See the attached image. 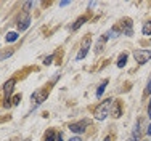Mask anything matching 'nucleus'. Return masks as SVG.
<instances>
[{
    "mask_svg": "<svg viewBox=\"0 0 151 141\" xmlns=\"http://www.w3.org/2000/svg\"><path fill=\"white\" fill-rule=\"evenodd\" d=\"M16 80L15 79H10L5 85H3V93H5V99H10V95L13 93V88H15Z\"/></svg>",
    "mask_w": 151,
    "mask_h": 141,
    "instance_id": "423d86ee",
    "label": "nucleus"
},
{
    "mask_svg": "<svg viewBox=\"0 0 151 141\" xmlns=\"http://www.w3.org/2000/svg\"><path fill=\"white\" fill-rule=\"evenodd\" d=\"M103 141H111V136H109V135H108V136H106V138H105V140H103Z\"/></svg>",
    "mask_w": 151,
    "mask_h": 141,
    "instance_id": "393cba45",
    "label": "nucleus"
},
{
    "mask_svg": "<svg viewBox=\"0 0 151 141\" xmlns=\"http://www.w3.org/2000/svg\"><path fill=\"white\" fill-rule=\"evenodd\" d=\"M87 125H90V120H81V122H74V124L69 125V130L73 133H77V135H81V133L85 132V128H87Z\"/></svg>",
    "mask_w": 151,
    "mask_h": 141,
    "instance_id": "7ed1b4c3",
    "label": "nucleus"
},
{
    "mask_svg": "<svg viewBox=\"0 0 151 141\" xmlns=\"http://www.w3.org/2000/svg\"><path fill=\"white\" fill-rule=\"evenodd\" d=\"M47 95H48V92H45V90H39V92H34L31 96L32 101H35V104H42L47 98Z\"/></svg>",
    "mask_w": 151,
    "mask_h": 141,
    "instance_id": "20e7f679",
    "label": "nucleus"
},
{
    "mask_svg": "<svg viewBox=\"0 0 151 141\" xmlns=\"http://www.w3.org/2000/svg\"><path fill=\"white\" fill-rule=\"evenodd\" d=\"M56 141H63V140H61V136H58V140H56Z\"/></svg>",
    "mask_w": 151,
    "mask_h": 141,
    "instance_id": "a878e982",
    "label": "nucleus"
},
{
    "mask_svg": "<svg viewBox=\"0 0 151 141\" xmlns=\"http://www.w3.org/2000/svg\"><path fill=\"white\" fill-rule=\"evenodd\" d=\"M125 63H127V53H122L119 59H117V67H124Z\"/></svg>",
    "mask_w": 151,
    "mask_h": 141,
    "instance_id": "f8f14e48",
    "label": "nucleus"
},
{
    "mask_svg": "<svg viewBox=\"0 0 151 141\" xmlns=\"http://www.w3.org/2000/svg\"><path fill=\"white\" fill-rule=\"evenodd\" d=\"M31 6H32V2H26V3H24V8H26V10H29Z\"/></svg>",
    "mask_w": 151,
    "mask_h": 141,
    "instance_id": "6ab92c4d",
    "label": "nucleus"
},
{
    "mask_svg": "<svg viewBox=\"0 0 151 141\" xmlns=\"http://www.w3.org/2000/svg\"><path fill=\"white\" fill-rule=\"evenodd\" d=\"M18 39H19V34H18V32H8V34L5 35V40L10 42V43H12V42H16Z\"/></svg>",
    "mask_w": 151,
    "mask_h": 141,
    "instance_id": "1a4fd4ad",
    "label": "nucleus"
},
{
    "mask_svg": "<svg viewBox=\"0 0 151 141\" xmlns=\"http://www.w3.org/2000/svg\"><path fill=\"white\" fill-rule=\"evenodd\" d=\"M134 58L138 64H145L150 61L151 58V50H143V48H137L134 50Z\"/></svg>",
    "mask_w": 151,
    "mask_h": 141,
    "instance_id": "f03ea898",
    "label": "nucleus"
},
{
    "mask_svg": "<svg viewBox=\"0 0 151 141\" xmlns=\"http://www.w3.org/2000/svg\"><path fill=\"white\" fill-rule=\"evenodd\" d=\"M90 37H87L85 39V42H84V45H82V48H81V52H79V55L76 56V59H84L85 56H87V53H88V48H90Z\"/></svg>",
    "mask_w": 151,
    "mask_h": 141,
    "instance_id": "39448f33",
    "label": "nucleus"
},
{
    "mask_svg": "<svg viewBox=\"0 0 151 141\" xmlns=\"http://www.w3.org/2000/svg\"><path fill=\"white\" fill-rule=\"evenodd\" d=\"M142 32H143L145 35H151V19H150V21H146V23L143 24Z\"/></svg>",
    "mask_w": 151,
    "mask_h": 141,
    "instance_id": "ddd939ff",
    "label": "nucleus"
},
{
    "mask_svg": "<svg viewBox=\"0 0 151 141\" xmlns=\"http://www.w3.org/2000/svg\"><path fill=\"white\" fill-rule=\"evenodd\" d=\"M106 87H108V80H103V82H101V85H100L98 88H96V96H98V98L103 95V93H105Z\"/></svg>",
    "mask_w": 151,
    "mask_h": 141,
    "instance_id": "9b49d317",
    "label": "nucleus"
},
{
    "mask_svg": "<svg viewBox=\"0 0 151 141\" xmlns=\"http://www.w3.org/2000/svg\"><path fill=\"white\" fill-rule=\"evenodd\" d=\"M87 23V16H81L79 19H76V23L71 26V31H77L79 27H82V24Z\"/></svg>",
    "mask_w": 151,
    "mask_h": 141,
    "instance_id": "6e6552de",
    "label": "nucleus"
},
{
    "mask_svg": "<svg viewBox=\"0 0 151 141\" xmlns=\"http://www.w3.org/2000/svg\"><path fill=\"white\" fill-rule=\"evenodd\" d=\"M58 140V135H56L53 130H48V132L45 133V141H56Z\"/></svg>",
    "mask_w": 151,
    "mask_h": 141,
    "instance_id": "9d476101",
    "label": "nucleus"
},
{
    "mask_svg": "<svg viewBox=\"0 0 151 141\" xmlns=\"http://www.w3.org/2000/svg\"><path fill=\"white\" fill-rule=\"evenodd\" d=\"M19 99H21V95H16V96H15V99H13V103L18 104V103H19Z\"/></svg>",
    "mask_w": 151,
    "mask_h": 141,
    "instance_id": "a211bd4d",
    "label": "nucleus"
},
{
    "mask_svg": "<svg viewBox=\"0 0 151 141\" xmlns=\"http://www.w3.org/2000/svg\"><path fill=\"white\" fill-rule=\"evenodd\" d=\"M148 117H151V99H150V106H148Z\"/></svg>",
    "mask_w": 151,
    "mask_h": 141,
    "instance_id": "412c9836",
    "label": "nucleus"
},
{
    "mask_svg": "<svg viewBox=\"0 0 151 141\" xmlns=\"http://www.w3.org/2000/svg\"><path fill=\"white\" fill-rule=\"evenodd\" d=\"M127 141H137V140H135V136H134V135H132V136H130V138H129Z\"/></svg>",
    "mask_w": 151,
    "mask_h": 141,
    "instance_id": "b1692460",
    "label": "nucleus"
},
{
    "mask_svg": "<svg viewBox=\"0 0 151 141\" xmlns=\"http://www.w3.org/2000/svg\"><path fill=\"white\" fill-rule=\"evenodd\" d=\"M146 133H148V135H151V122H150V125H148V128H146Z\"/></svg>",
    "mask_w": 151,
    "mask_h": 141,
    "instance_id": "4be33fe9",
    "label": "nucleus"
},
{
    "mask_svg": "<svg viewBox=\"0 0 151 141\" xmlns=\"http://www.w3.org/2000/svg\"><path fill=\"white\" fill-rule=\"evenodd\" d=\"M145 93H146V95H150V93H151V79H150V82H148V84H146Z\"/></svg>",
    "mask_w": 151,
    "mask_h": 141,
    "instance_id": "f3484780",
    "label": "nucleus"
},
{
    "mask_svg": "<svg viewBox=\"0 0 151 141\" xmlns=\"http://www.w3.org/2000/svg\"><path fill=\"white\" fill-rule=\"evenodd\" d=\"M29 24H31V18H29V14H24L23 18H19V21H18V29H19L21 32L23 31H26L27 27H29Z\"/></svg>",
    "mask_w": 151,
    "mask_h": 141,
    "instance_id": "0eeeda50",
    "label": "nucleus"
},
{
    "mask_svg": "<svg viewBox=\"0 0 151 141\" xmlns=\"http://www.w3.org/2000/svg\"><path fill=\"white\" fill-rule=\"evenodd\" d=\"M113 103H114V99L108 98V99L103 101V103L98 104V107L95 109V119L96 120H105L108 115H109V111H111V107H113Z\"/></svg>",
    "mask_w": 151,
    "mask_h": 141,
    "instance_id": "f257e3e1",
    "label": "nucleus"
},
{
    "mask_svg": "<svg viewBox=\"0 0 151 141\" xmlns=\"http://www.w3.org/2000/svg\"><path fill=\"white\" fill-rule=\"evenodd\" d=\"M114 106H116V107H114V111H113V115H114L116 119H119V117H121V106H119V101H114Z\"/></svg>",
    "mask_w": 151,
    "mask_h": 141,
    "instance_id": "4468645a",
    "label": "nucleus"
},
{
    "mask_svg": "<svg viewBox=\"0 0 151 141\" xmlns=\"http://www.w3.org/2000/svg\"><path fill=\"white\" fill-rule=\"evenodd\" d=\"M68 5H69V2H61L60 3V6H68Z\"/></svg>",
    "mask_w": 151,
    "mask_h": 141,
    "instance_id": "5701e85b",
    "label": "nucleus"
},
{
    "mask_svg": "<svg viewBox=\"0 0 151 141\" xmlns=\"http://www.w3.org/2000/svg\"><path fill=\"white\" fill-rule=\"evenodd\" d=\"M69 141H82V138H79V136H73Z\"/></svg>",
    "mask_w": 151,
    "mask_h": 141,
    "instance_id": "aec40b11",
    "label": "nucleus"
},
{
    "mask_svg": "<svg viewBox=\"0 0 151 141\" xmlns=\"http://www.w3.org/2000/svg\"><path fill=\"white\" fill-rule=\"evenodd\" d=\"M53 58H55V55H48V56L45 58V59H44V64H45V66H48V64H52Z\"/></svg>",
    "mask_w": 151,
    "mask_h": 141,
    "instance_id": "2eb2a0df",
    "label": "nucleus"
},
{
    "mask_svg": "<svg viewBox=\"0 0 151 141\" xmlns=\"http://www.w3.org/2000/svg\"><path fill=\"white\" fill-rule=\"evenodd\" d=\"M12 55H13V50H8V52L2 53V55H0V61H2V59H5V58H8V56H12Z\"/></svg>",
    "mask_w": 151,
    "mask_h": 141,
    "instance_id": "dca6fc26",
    "label": "nucleus"
}]
</instances>
